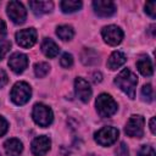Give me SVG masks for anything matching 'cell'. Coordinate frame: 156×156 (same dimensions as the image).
I'll list each match as a JSON object with an SVG mask.
<instances>
[{"mask_svg":"<svg viewBox=\"0 0 156 156\" xmlns=\"http://www.w3.org/2000/svg\"><path fill=\"white\" fill-rule=\"evenodd\" d=\"M41 51H43V54H44L46 57L52 58V57L57 56V54H58V51H60V48H58V45H57L52 39L45 38V39L43 40V43H41Z\"/></svg>","mask_w":156,"mask_h":156,"instance_id":"cell-17","label":"cell"},{"mask_svg":"<svg viewBox=\"0 0 156 156\" xmlns=\"http://www.w3.org/2000/svg\"><path fill=\"white\" fill-rule=\"evenodd\" d=\"M61 10L65 13H72L78 11L82 7V1H77V0H63L60 4Z\"/></svg>","mask_w":156,"mask_h":156,"instance_id":"cell-19","label":"cell"},{"mask_svg":"<svg viewBox=\"0 0 156 156\" xmlns=\"http://www.w3.org/2000/svg\"><path fill=\"white\" fill-rule=\"evenodd\" d=\"M101 35L104 38V40L108 44V45H112V46H116L118 45L122 39H123V30L115 26V24H110V26H106L102 28L101 30Z\"/></svg>","mask_w":156,"mask_h":156,"instance_id":"cell-8","label":"cell"},{"mask_svg":"<svg viewBox=\"0 0 156 156\" xmlns=\"http://www.w3.org/2000/svg\"><path fill=\"white\" fill-rule=\"evenodd\" d=\"M126 61H127V57L122 51H113L107 60V67L110 69L115 71V69L119 68L121 66H123L126 63Z\"/></svg>","mask_w":156,"mask_h":156,"instance_id":"cell-15","label":"cell"},{"mask_svg":"<svg viewBox=\"0 0 156 156\" xmlns=\"http://www.w3.org/2000/svg\"><path fill=\"white\" fill-rule=\"evenodd\" d=\"M74 90H76V95L77 98L83 101V102H88L91 98V88L89 85V83L84 79V78H76L74 80Z\"/></svg>","mask_w":156,"mask_h":156,"instance_id":"cell-10","label":"cell"},{"mask_svg":"<svg viewBox=\"0 0 156 156\" xmlns=\"http://www.w3.org/2000/svg\"><path fill=\"white\" fill-rule=\"evenodd\" d=\"M30 95H32V89L29 84L26 82H17L11 89L10 98L12 102L16 105H24L26 102L29 101Z\"/></svg>","mask_w":156,"mask_h":156,"instance_id":"cell-3","label":"cell"},{"mask_svg":"<svg viewBox=\"0 0 156 156\" xmlns=\"http://www.w3.org/2000/svg\"><path fill=\"white\" fill-rule=\"evenodd\" d=\"M32 117L37 124L40 127H48L52 123L54 119V113L51 108L44 104H35L33 107Z\"/></svg>","mask_w":156,"mask_h":156,"instance_id":"cell-4","label":"cell"},{"mask_svg":"<svg viewBox=\"0 0 156 156\" xmlns=\"http://www.w3.org/2000/svg\"><path fill=\"white\" fill-rule=\"evenodd\" d=\"M115 84L126 93L130 99L135 98V88L138 84V77L129 69L124 68L118 73V76L115 78Z\"/></svg>","mask_w":156,"mask_h":156,"instance_id":"cell-1","label":"cell"},{"mask_svg":"<svg viewBox=\"0 0 156 156\" xmlns=\"http://www.w3.org/2000/svg\"><path fill=\"white\" fill-rule=\"evenodd\" d=\"M9 66L15 73H17V74L22 73L28 66L27 55H24L22 52H13L9 58Z\"/></svg>","mask_w":156,"mask_h":156,"instance_id":"cell-12","label":"cell"},{"mask_svg":"<svg viewBox=\"0 0 156 156\" xmlns=\"http://www.w3.org/2000/svg\"><path fill=\"white\" fill-rule=\"evenodd\" d=\"M145 11L146 13L151 17V18H155L156 16V1H149L145 4Z\"/></svg>","mask_w":156,"mask_h":156,"instance_id":"cell-26","label":"cell"},{"mask_svg":"<svg viewBox=\"0 0 156 156\" xmlns=\"http://www.w3.org/2000/svg\"><path fill=\"white\" fill-rule=\"evenodd\" d=\"M7 82H9V77H7L6 72L0 68V88L5 87L7 84Z\"/></svg>","mask_w":156,"mask_h":156,"instance_id":"cell-30","label":"cell"},{"mask_svg":"<svg viewBox=\"0 0 156 156\" xmlns=\"http://www.w3.org/2000/svg\"><path fill=\"white\" fill-rule=\"evenodd\" d=\"M10 48H11V43L10 41H7V40L0 41V60H2L5 57V55L9 52Z\"/></svg>","mask_w":156,"mask_h":156,"instance_id":"cell-27","label":"cell"},{"mask_svg":"<svg viewBox=\"0 0 156 156\" xmlns=\"http://www.w3.org/2000/svg\"><path fill=\"white\" fill-rule=\"evenodd\" d=\"M144 124L145 119L140 115H133L129 117L124 132L130 138H141L144 134Z\"/></svg>","mask_w":156,"mask_h":156,"instance_id":"cell-5","label":"cell"},{"mask_svg":"<svg viewBox=\"0 0 156 156\" xmlns=\"http://www.w3.org/2000/svg\"><path fill=\"white\" fill-rule=\"evenodd\" d=\"M7 16L16 24H22L26 21L27 11L20 1H10L7 4Z\"/></svg>","mask_w":156,"mask_h":156,"instance_id":"cell-7","label":"cell"},{"mask_svg":"<svg viewBox=\"0 0 156 156\" xmlns=\"http://www.w3.org/2000/svg\"><path fill=\"white\" fill-rule=\"evenodd\" d=\"M138 156H156V154H155V150H154L152 146H150V145H143L141 149L139 150Z\"/></svg>","mask_w":156,"mask_h":156,"instance_id":"cell-25","label":"cell"},{"mask_svg":"<svg viewBox=\"0 0 156 156\" xmlns=\"http://www.w3.org/2000/svg\"><path fill=\"white\" fill-rule=\"evenodd\" d=\"M118 134H119V132H118L117 128H115V127H104L94 134V139L101 146H110L117 140Z\"/></svg>","mask_w":156,"mask_h":156,"instance_id":"cell-6","label":"cell"},{"mask_svg":"<svg viewBox=\"0 0 156 156\" xmlns=\"http://www.w3.org/2000/svg\"><path fill=\"white\" fill-rule=\"evenodd\" d=\"M56 34L62 40H71L73 38V35H74V30H73V28L71 26L63 24V26H58L57 27Z\"/></svg>","mask_w":156,"mask_h":156,"instance_id":"cell-21","label":"cell"},{"mask_svg":"<svg viewBox=\"0 0 156 156\" xmlns=\"http://www.w3.org/2000/svg\"><path fill=\"white\" fill-rule=\"evenodd\" d=\"M16 41L22 48H32L37 43V30L34 28H26L17 32Z\"/></svg>","mask_w":156,"mask_h":156,"instance_id":"cell-9","label":"cell"},{"mask_svg":"<svg viewBox=\"0 0 156 156\" xmlns=\"http://www.w3.org/2000/svg\"><path fill=\"white\" fill-rule=\"evenodd\" d=\"M7 129H9V123H7V121H6L2 116H0V136H2V135L7 132Z\"/></svg>","mask_w":156,"mask_h":156,"instance_id":"cell-29","label":"cell"},{"mask_svg":"<svg viewBox=\"0 0 156 156\" xmlns=\"http://www.w3.org/2000/svg\"><path fill=\"white\" fill-rule=\"evenodd\" d=\"M116 154H117V156H128L129 155V151H128L127 145L124 143H121L119 146L116 150Z\"/></svg>","mask_w":156,"mask_h":156,"instance_id":"cell-28","label":"cell"},{"mask_svg":"<svg viewBox=\"0 0 156 156\" xmlns=\"http://www.w3.org/2000/svg\"><path fill=\"white\" fill-rule=\"evenodd\" d=\"M150 130H151V133L152 134H155V117H152L151 119H150Z\"/></svg>","mask_w":156,"mask_h":156,"instance_id":"cell-33","label":"cell"},{"mask_svg":"<svg viewBox=\"0 0 156 156\" xmlns=\"http://www.w3.org/2000/svg\"><path fill=\"white\" fill-rule=\"evenodd\" d=\"M5 35H6V24L0 18V41H2V39L5 38Z\"/></svg>","mask_w":156,"mask_h":156,"instance_id":"cell-31","label":"cell"},{"mask_svg":"<svg viewBox=\"0 0 156 156\" xmlns=\"http://www.w3.org/2000/svg\"><path fill=\"white\" fill-rule=\"evenodd\" d=\"M136 67H138V71L145 76V77H150L154 72V68H152V63L150 61L149 57H141L136 61Z\"/></svg>","mask_w":156,"mask_h":156,"instance_id":"cell-18","label":"cell"},{"mask_svg":"<svg viewBox=\"0 0 156 156\" xmlns=\"http://www.w3.org/2000/svg\"><path fill=\"white\" fill-rule=\"evenodd\" d=\"M4 149H5V152L7 154V156H20L23 150V144H22V141H20V139L11 138L5 141Z\"/></svg>","mask_w":156,"mask_h":156,"instance_id":"cell-14","label":"cell"},{"mask_svg":"<svg viewBox=\"0 0 156 156\" xmlns=\"http://www.w3.org/2000/svg\"><path fill=\"white\" fill-rule=\"evenodd\" d=\"M49 71H50V66L46 62H37L34 65V73L38 78L45 77L49 73Z\"/></svg>","mask_w":156,"mask_h":156,"instance_id":"cell-22","label":"cell"},{"mask_svg":"<svg viewBox=\"0 0 156 156\" xmlns=\"http://www.w3.org/2000/svg\"><path fill=\"white\" fill-rule=\"evenodd\" d=\"M96 111L101 117H111L117 112V102L108 94H100L96 99Z\"/></svg>","mask_w":156,"mask_h":156,"instance_id":"cell-2","label":"cell"},{"mask_svg":"<svg viewBox=\"0 0 156 156\" xmlns=\"http://www.w3.org/2000/svg\"><path fill=\"white\" fill-rule=\"evenodd\" d=\"M29 7L35 15H44L52 10L54 4L52 1H29Z\"/></svg>","mask_w":156,"mask_h":156,"instance_id":"cell-16","label":"cell"},{"mask_svg":"<svg viewBox=\"0 0 156 156\" xmlns=\"http://www.w3.org/2000/svg\"><path fill=\"white\" fill-rule=\"evenodd\" d=\"M80 58L84 65H94L99 61V55L93 49H84L80 55Z\"/></svg>","mask_w":156,"mask_h":156,"instance_id":"cell-20","label":"cell"},{"mask_svg":"<svg viewBox=\"0 0 156 156\" xmlns=\"http://www.w3.org/2000/svg\"><path fill=\"white\" fill-rule=\"evenodd\" d=\"M93 7L100 17H108L116 12V5L110 0H95L93 1Z\"/></svg>","mask_w":156,"mask_h":156,"instance_id":"cell-11","label":"cell"},{"mask_svg":"<svg viewBox=\"0 0 156 156\" xmlns=\"http://www.w3.org/2000/svg\"><path fill=\"white\" fill-rule=\"evenodd\" d=\"M60 63H61L62 67L69 68V67L73 65V56H72L71 54H68V52H65V54L61 56V58H60Z\"/></svg>","mask_w":156,"mask_h":156,"instance_id":"cell-24","label":"cell"},{"mask_svg":"<svg viewBox=\"0 0 156 156\" xmlns=\"http://www.w3.org/2000/svg\"><path fill=\"white\" fill-rule=\"evenodd\" d=\"M141 98L146 102H151L154 100V90L150 84H145L141 88Z\"/></svg>","mask_w":156,"mask_h":156,"instance_id":"cell-23","label":"cell"},{"mask_svg":"<svg viewBox=\"0 0 156 156\" xmlns=\"http://www.w3.org/2000/svg\"><path fill=\"white\" fill-rule=\"evenodd\" d=\"M93 80H94V83H100L101 82V73H94L93 74Z\"/></svg>","mask_w":156,"mask_h":156,"instance_id":"cell-32","label":"cell"},{"mask_svg":"<svg viewBox=\"0 0 156 156\" xmlns=\"http://www.w3.org/2000/svg\"><path fill=\"white\" fill-rule=\"evenodd\" d=\"M50 145H51L50 139L46 135H40L32 141L30 150L34 156H44L50 150Z\"/></svg>","mask_w":156,"mask_h":156,"instance_id":"cell-13","label":"cell"}]
</instances>
